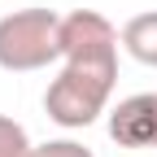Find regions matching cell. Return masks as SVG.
<instances>
[{"instance_id": "6da1fadb", "label": "cell", "mask_w": 157, "mask_h": 157, "mask_svg": "<svg viewBox=\"0 0 157 157\" xmlns=\"http://www.w3.org/2000/svg\"><path fill=\"white\" fill-rule=\"evenodd\" d=\"M118 44L122 31L96 9L61 17V74L44 92V113L61 131H83L109 113V96L118 87Z\"/></svg>"}, {"instance_id": "7a4b0ae2", "label": "cell", "mask_w": 157, "mask_h": 157, "mask_svg": "<svg viewBox=\"0 0 157 157\" xmlns=\"http://www.w3.org/2000/svg\"><path fill=\"white\" fill-rule=\"evenodd\" d=\"M61 61V13L52 9H13L0 17V70L31 74Z\"/></svg>"}, {"instance_id": "3957f363", "label": "cell", "mask_w": 157, "mask_h": 157, "mask_svg": "<svg viewBox=\"0 0 157 157\" xmlns=\"http://www.w3.org/2000/svg\"><path fill=\"white\" fill-rule=\"evenodd\" d=\"M109 140L118 148H157V92L122 96L109 109Z\"/></svg>"}, {"instance_id": "277c9868", "label": "cell", "mask_w": 157, "mask_h": 157, "mask_svg": "<svg viewBox=\"0 0 157 157\" xmlns=\"http://www.w3.org/2000/svg\"><path fill=\"white\" fill-rule=\"evenodd\" d=\"M122 52L135 57L140 66L157 70V9L127 17V26H122Z\"/></svg>"}, {"instance_id": "5b68a950", "label": "cell", "mask_w": 157, "mask_h": 157, "mask_svg": "<svg viewBox=\"0 0 157 157\" xmlns=\"http://www.w3.org/2000/svg\"><path fill=\"white\" fill-rule=\"evenodd\" d=\"M0 157H39V144H31L26 127L9 113H0Z\"/></svg>"}, {"instance_id": "8992f818", "label": "cell", "mask_w": 157, "mask_h": 157, "mask_svg": "<svg viewBox=\"0 0 157 157\" xmlns=\"http://www.w3.org/2000/svg\"><path fill=\"white\" fill-rule=\"evenodd\" d=\"M39 157H96V153L78 140H48V144H39Z\"/></svg>"}]
</instances>
